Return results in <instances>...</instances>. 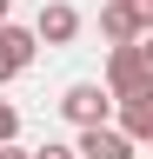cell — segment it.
<instances>
[{
  "label": "cell",
  "instance_id": "cell-2",
  "mask_svg": "<svg viewBox=\"0 0 153 159\" xmlns=\"http://www.w3.org/2000/svg\"><path fill=\"white\" fill-rule=\"evenodd\" d=\"M60 113L73 119V126H100V119H113V93L100 86V80H73V86L60 93Z\"/></svg>",
  "mask_w": 153,
  "mask_h": 159
},
{
  "label": "cell",
  "instance_id": "cell-11",
  "mask_svg": "<svg viewBox=\"0 0 153 159\" xmlns=\"http://www.w3.org/2000/svg\"><path fill=\"white\" fill-rule=\"evenodd\" d=\"M0 159H33V152H20L13 139H0Z\"/></svg>",
  "mask_w": 153,
  "mask_h": 159
},
{
  "label": "cell",
  "instance_id": "cell-4",
  "mask_svg": "<svg viewBox=\"0 0 153 159\" xmlns=\"http://www.w3.org/2000/svg\"><path fill=\"white\" fill-rule=\"evenodd\" d=\"M73 152H80V159H133L140 146H133L120 126H107V119H100V126H80V146H73Z\"/></svg>",
  "mask_w": 153,
  "mask_h": 159
},
{
  "label": "cell",
  "instance_id": "cell-9",
  "mask_svg": "<svg viewBox=\"0 0 153 159\" xmlns=\"http://www.w3.org/2000/svg\"><path fill=\"white\" fill-rule=\"evenodd\" d=\"M133 7V20H140V33H153V0H127Z\"/></svg>",
  "mask_w": 153,
  "mask_h": 159
},
{
  "label": "cell",
  "instance_id": "cell-12",
  "mask_svg": "<svg viewBox=\"0 0 153 159\" xmlns=\"http://www.w3.org/2000/svg\"><path fill=\"white\" fill-rule=\"evenodd\" d=\"M7 13H13V0H0V20H7Z\"/></svg>",
  "mask_w": 153,
  "mask_h": 159
},
{
  "label": "cell",
  "instance_id": "cell-8",
  "mask_svg": "<svg viewBox=\"0 0 153 159\" xmlns=\"http://www.w3.org/2000/svg\"><path fill=\"white\" fill-rule=\"evenodd\" d=\"M13 133H20V113H13L7 99H0V139H13Z\"/></svg>",
  "mask_w": 153,
  "mask_h": 159
},
{
  "label": "cell",
  "instance_id": "cell-7",
  "mask_svg": "<svg viewBox=\"0 0 153 159\" xmlns=\"http://www.w3.org/2000/svg\"><path fill=\"white\" fill-rule=\"evenodd\" d=\"M100 33L113 40V47L140 33V20H133V7H127V0H107V7H100Z\"/></svg>",
  "mask_w": 153,
  "mask_h": 159
},
{
  "label": "cell",
  "instance_id": "cell-3",
  "mask_svg": "<svg viewBox=\"0 0 153 159\" xmlns=\"http://www.w3.org/2000/svg\"><path fill=\"white\" fill-rule=\"evenodd\" d=\"M33 53H40L33 27H13V20H0V86H7V80H20V73L33 66Z\"/></svg>",
  "mask_w": 153,
  "mask_h": 159
},
{
  "label": "cell",
  "instance_id": "cell-5",
  "mask_svg": "<svg viewBox=\"0 0 153 159\" xmlns=\"http://www.w3.org/2000/svg\"><path fill=\"white\" fill-rule=\"evenodd\" d=\"M73 33H80V13H73L67 0H40V20H33V40H40V47H67Z\"/></svg>",
  "mask_w": 153,
  "mask_h": 159
},
{
  "label": "cell",
  "instance_id": "cell-10",
  "mask_svg": "<svg viewBox=\"0 0 153 159\" xmlns=\"http://www.w3.org/2000/svg\"><path fill=\"white\" fill-rule=\"evenodd\" d=\"M33 159H80V152H73V146H60V139H47V146L33 152Z\"/></svg>",
  "mask_w": 153,
  "mask_h": 159
},
{
  "label": "cell",
  "instance_id": "cell-1",
  "mask_svg": "<svg viewBox=\"0 0 153 159\" xmlns=\"http://www.w3.org/2000/svg\"><path fill=\"white\" fill-rule=\"evenodd\" d=\"M107 93H113V99L153 93V47H146V33H133V40L113 47V60H107Z\"/></svg>",
  "mask_w": 153,
  "mask_h": 159
},
{
  "label": "cell",
  "instance_id": "cell-6",
  "mask_svg": "<svg viewBox=\"0 0 153 159\" xmlns=\"http://www.w3.org/2000/svg\"><path fill=\"white\" fill-rule=\"evenodd\" d=\"M113 113H120V133L133 139V146H146V139H153V93H127V99H113Z\"/></svg>",
  "mask_w": 153,
  "mask_h": 159
}]
</instances>
